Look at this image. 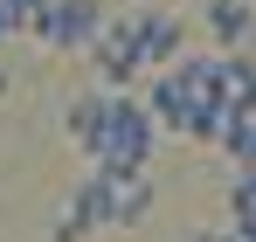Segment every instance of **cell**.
<instances>
[{
	"instance_id": "cell-7",
	"label": "cell",
	"mask_w": 256,
	"mask_h": 242,
	"mask_svg": "<svg viewBox=\"0 0 256 242\" xmlns=\"http://www.w3.org/2000/svg\"><path fill=\"white\" fill-rule=\"evenodd\" d=\"M250 28H256V7H250V0H208V35L222 42L228 56H242Z\"/></svg>"
},
{
	"instance_id": "cell-6",
	"label": "cell",
	"mask_w": 256,
	"mask_h": 242,
	"mask_svg": "<svg viewBox=\"0 0 256 242\" xmlns=\"http://www.w3.org/2000/svg\"><path fill=\"white\" fill-rule=\"evenodd\" d=\"M214 104L236 118H256V62L250 56H214Z\"/></svg>"
},
{
	"instance_id": "cell-9",
	"label": "cell",
	"mask_w": 256,
	"mask_h": 242,
	"mask_svg": "<svg viewBox=\"0 0 256 242\" xmlns=\"http://www.w3.org/2000/svg\"><path fill=\"white\" fill-rule=\"evenodd\" d=\"M222 152L236 160V173H256V118H236V132L222 138Z\"/></svg>"
},
{
	"instance_id": "cell-4",
	"label": "cell",
	"mask_w": 256,
	"mask_h": 242,
	"mask_svg": "<svg viewBox=\"0 0 256 242\" xmlns=\"http://www.w3.org/2000/svg\"><path fill=\"white\" fill-rule=\"evenodd\" d=\"M97 228H118V187L90 173L84 187L70 194V208H62V222H56V242H84V236H97Z\"/></svg>"
},
{
	"instance_id": "cell-5",
	"label": "cell",
	"mask_w": 256,
	"mask_h": 242,
	"mask_svg": "<svg viewBox=\"0 0 256 242\" xmlns=\"http://www.w3.org/2000/svg\"><path fill=\"white\" fill-rule=\"evenodd\" d=\"M90 62H97V83H104V90H125V83L146 76L138 56H132V28L125 21H104V35L90 42Z\"/></svg>"
},
{
	"instance_id": "cell-14",
	"label": "cell",
	"mask_w": 256,
	"mask_h": 242,
	"mask_svg": "<svg viewBox=\"0 0 256 242\" xmlns=\"http://www.w3.org/2000/svg\"><path fill=\"white\" fill-rule=\"evenodd\" d=\"M228 236H236V242H256V228H228Z\"/></svg>"
},
{
	"instance_id": "cell-11",
	"label": "cell",
	"mask_w": 256,
	"mask_h": 242,
	"mask_svg": "<svg viewBox=\"0 0 256 242\" xmlns=\"http://www.w3.org/2000/svg\"><path fill=\"white\" fill-rule=\"evenodd\" d=\"M0 7H7V14H14V21H21V35H28V28H35V14H42L48 0H0Z\"/></svg>"
},
{
	"instance_id": "cell-2",
	"label": "cell",
	"mask_w": 256,
	"mask_h": 242,
	"mask_svg": "<svg viewBox=\"0 0 256 242\" xmlns=\"http://www.w3.org/2000/svg\"><path fill=\"white\" fill-rule=\"evenodd\" d=\"M28 35L42 42V48H84L90 56V42L104 35V7H97V0H48Z\"/></svg>"
},
{
	"instance_id": "cell-12",
	"label": "cell",
	"mask_w": 256,
	"mask_h": 242,
	"mask_svg": "<svg viewBox=\"0 0 256 242\" xmlns=\"http://www.w3.org/2000/svg\"><path fill=\"white\" fill-rule=\"evenodd\" d=\"M187 242H236V236H228V228H194Z\"/></svg>"
},
{
	"instance_id": "cell-13",
	"label": "cell",
	"mask_w": 256,
	"mask_h": 242,
	"mask_svg": "<svg viewBox=\"0 0 256 242\" xmlns=\"http://www.w3.org/2000/svg\"><path fill=\"white\" fill-rule=\"evenodd\" d=\"M7 35H21V21H14V14L0 7V42H7Z\"/></svg>"
},
{
	"instance_id": "cell-10",
	"label": "cell",
	"mask_w": 256,
	"mask_h": 242,
	"mask_svg": "<svg viewBox=\"0 0 256 242\" xmlns=\"http://www.w3.org/2000/svg\"><path fill=\"white\" fill-rule=\"evenodd\" d=\"M228 214H236V228H256V173L228 180Z\"/></svg>"
},
{
	"instance_id": "cell-8",
	"label": "cell",
	"mask_w": 256,
	"mask_h": 242,
	"mask_svg": "<svg viewBox=\"0 0 256 242\" xmlns=\"http://www.w3.org/2000/svg\"><path fill=\"white\" fill-rule=\"evenodd\" d=\"M152 208H160V180H152V173H138V180H118V228H138Z\"/></svg>"
},
{
	"instance_id": "cell-1",
	"label": "cell",
	"mask_w": 256,
	"mask_h": 242,
	"mask_svg": "<svg viewBox=\"0 0 256 242\" xmlns=\"http://www.w3.org/2000/svg\"><path fill=\"white\" fill-rule=\"evenodd\" d=\"M152 146H160V124L152 111L125 97V90H111V118L97 132V146H90V160H97V180H138V173H152Z\"/></svg>"
},
{
	"instance_id": "cell-3",
	"label": "cell",
	"mask_w": 256,
	"mask_h": 242,
	"mask_svg": "<svg viewBox=\"0 0 256 242\" xmlns=\"http://www.w3.org/2000/svg\"><path fill=\"white\" fill-rule=\"evenodd\" d=\"M125 28H132V56H138V70H173L180 48H187V21L166 14V7H152V14H125Z\"/></svg>"
},
{
	"instance_id": "cell-15",
	"label": "cell",
	"mask_w": 256,
	"mask_h": 242,
	"mask_svg": "<svg viewBox=\"0 0 256 242\" xmlns=\"http://www.w3.org/2000/svg\"><path fill=\"white\" fill-rule=\"evenodd\" d=\"M250 7H256V0H250Z\"/></svg>"
}]
</instances>
